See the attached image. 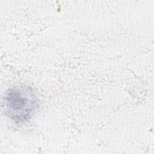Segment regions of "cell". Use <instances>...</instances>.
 <instances>
[{"label":"cell","mask_w":154,"mask_h":154,"mask_svg":"<svg viewBox=\"0 0 154 154\" xmlns=\"http://www.w3.org/2000/svg\"><path fill=\"white\" fill-rule=\"evenodd\" d=\"M4 103L7 116L16 123H23L28 122L35 112L38 99L31 87L19 85L6 91Z\"/></svg>","instance_id":"obj_1"}]
</instances>
